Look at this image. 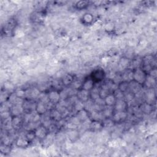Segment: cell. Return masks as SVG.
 <instances>
[{"label": "cell", "mask_w": 157, "mask_h": 157, "mask_svg": "<svg viewBox=\"0 0 157 157\" xmlns=\"http://www.w3.org/2000/svg\"><path fill=\"white\" fill-rule=\"evenodd\" d=\"M30 144V142L26 138L25 136H19L15 140V144L19 148H26Z\"/></svg>", "instance_id": "obj_12"}, {"label": "cell", "mask_w": 157, "mask_h": 157, "mask_svg": "<svg viewBox=\"0 0 157 157\" xmlns=\"http://www.w3.org/2000/svg\"><path fill=\"white\" fill-rule=\"evenodd\" d=\"M68 137L71 140H75L78 137V132L76 130V129H69L68 131Z\"/></svg>", "instance_id": "obj_26"}, {"label": "cell", "mask_w": 157, "mask_h": 157, "mask_svg": "<svg viewBox=\"0 0 157 157\" xmlns=\"http://www.w3.org/2000/svg\"><path fill=\"white\" fill-rule=\"evenodd\" d=\"M1 151L2 153L7 154L10 151V147L9 145L2 144L1 145Z\"/></svg>", "instance_id": "obj_28"}, {"label": "cell", "mask_w": 157, "mask_h": 157, "mask_svg": "<svg viewBox=\"0 0 157 157\" xmlns=\"http://www.w3.org/2000/svg\"><path fill=\"white\" fill-rule=\"evenodd\" d=\"M145 98H146V102L152 104V102L155 99V93L153 88H148V91L145 93Z\"/></svg>", "instance_id": "obj_20"}, {"label": "cell", "mask_w": 157, "mask_h": 157, "mask_svg": "<svg viewBox=\"0 0 157 157\" xmlns=\"http://www.w3.org/2000/svg\"><path fill=\"white\" fill-rule=\"evenodd\" d=\"M11 123L12 128L15 129H19L22 124V120L20 116L11 117Z\"/></svg>", "instance_id": "obj_16"}, {"label": "cell", "mask_w": 157, "mask_h": 157, "mask_svg": "<svg viewBox=\"0 0 157 157\" xmlns=\"http://www.w3.org/2000/svg\"><path fill=\"white\" fill-rule=\"evenodd\" d=\"M114 111L117 112H122L126 111L128 107V103L124 99V98L121 99H117L115 104L113 105Z\"/></svg>", "instance_id": "obj_5"}, {"label": "cell", "mask_w": 157, "mask_h": 157, "mask_svg": "<svg viewBox=\"0 0 157 157\" xmlns=\"http://www.w3.org/2000/svg\"><path fill=\"white\" fill-rule=\"evenodd\" d=\"M155 84H156V78L147 74L145 82L143 85H144L148 89V88H153Z\"/></svg>", "instance_id": "obj_18"}, {"label": "cell", "mask_w": 157, "mask_h": 157, "mask_svg": "<svg viewBox=\"0 0 157 157\" xmlns=\"http://www.w3.org/2000/svg\"><path fill=\"white\" fill-rule=\"evenodd\" d=\"M74 79H75L74 76L72 74L67 73L63 75V77L61 78V80L62 82L63 86L67 87V86H70L72 85Z\"/></svg>", "instance_id": "obj_11"}, {"label": "cell", "mask_w": 157, "mask_h": 157, "mask_svg": "<svg viewBox=\"0 0 157 157\" xmlns=\"http://www.w3.org/2000/svg\"><path fill=\"white\" fill-rule=\"evenodd\" d=\"M90 99L94 101L97 99L99 97V87H96L94 86L91 90L90 91Z\"/></svg>", "instance_id": "obj_22"}, {"label": "cell", "mask_w": 157, "mask_h": 157, "mask_svg": "<svg viewBox=\"0 0 157 157\" xmlns=\"http://www.w3.org/2000/svg\"><path fill=\"white\" fill-rule=\"evenodd\" d=\"M104 126L102 123V121L99 120H91L89 129L93 132H98L100 131L102 129H103Z\"/></svg>", "instance_id": "obj_10"}, {"label": "cell", "mask_w": 157, "mask_h": 157, "mask_svg": "<svg viewBox=\"0 0 157 157\" xmlns=\"http://www.w3.org/2000/svg\"><path fill=\"white\" fill-rule=\"evenodd\" d=\"M47 94L49 101L54 105H56V104L59 103L61 101L60 93L58 90L52 89L49 90L48 92H47Z\"/></svg>", "instance_id": "obj_3"}, {"label": "cell", "mask_w": 157, "mask_h": 157, "mask_svg": "<svg viewBox=\"0 0 157 157\" xmlns=\"http://www.w3.org/2000/svg\"><path fill=\"white\" fill-rule=\"evenodd\" d=\"M133 80L136 82L143 85L145 82L147 74L141 68L137 67L132 70Z\"/></svg>", "instance_id": "obj_1"}, {"label": "cell", "mask_w": 157, "mask_h": 157, "mask_svg": "<svg viewBox=\"0 0 157 157\" xmlns=\"http://www.w3.org/2000/svg\"><path fill=\"white\" fill-rule=\"evenodd\" d=\"M88 4H89L88 1H80L75 4V7L78 10H82L83 9H85L87 6H88Z\"/></svg>", "instance_id": "obj_27"}, {"label": "cell", "mask_w": 157, "mask_h": 157, "mask_svg": "<svg viewBox=\"0 0 157 157\" xmlns=\"http://www.w3.org/2000/svg\"><path fill=\"white\" fill-rule=\"evenodd\" d=\"M34 130L35 131L36 138L39 139L44 140L48 135V129L42 124L37 126Z\"/></svg>", "instance_id": "obj_6"}, {"label": "cell", "mask_w": 157, "mask_h": 157, "mask_svg": "<svg viewBox=\"0 0 157 157\" xmlns=\"http://www.w3.org/2000/svg\"><path fill=\"white\" fill-rule=\"evenodd\" d=\"M152 108H153V106H152L151 104L145 102L141 105L140 110L142 112V113L147 114V113H150L152 112V110H153Z\"/></svg>", "instance_id": "obj_21"}, {"label": "cell", "mask_w": 157, "mask_h": 157, "mask_svg": "<svg viewBox=\"0 0 157 157\" xmlns=\"http://www.w3.org/2000/svg\"><path fill=\"white\" fill-rule=\"evenodd\" d=\"M82 20L83 23H85L86 25H90L93 21L94 17L91 13H86L83 15Z\"/></svg>", "instance_id": "obj_23"}, {"label": "cell", "mask_w": 157, "mask_h": 157, "mask_svg": "<svg viewBox=\"0 0 157 157\" xmlns=\"http://www.w3.org/2000/svg\"><path fill=\"white\" fill-rule=\"evenodd\" d=\"M72 107L75 110L76 112L84 109L85 108V102L78 100V99L76 100V101L73 104Z\"/></svg>", "instance_id": "obj_24"}, {"label": "cell", "mask_w": 157, "mask_h": 157, "mask_svg": "<svg viewBox=\"0 0 157 157\" xmlns=\"http://www.w3.org/2000/svg\"><path fill=\"white\" fill-rule=\"evenodd\" d=\"M48 104H45L40 101H38L36 104L35 112L40 115L45 114L49 109L48 107Z\"/></svg>", "instance_id": "obj_9"}, {"label": "cell", "mask_w": 157, "mask_h": 157, "mask_svg": "<svg viewBox=\"0 0 157 157\" xmlns=\"http://www.w3.org/2000/svg\"><path fill=\"white\" fill-rule=\"evenodd\" d=\"M128 118V113L126 111L117 112L114 111L111 117L114 123H123Z\"/></svg>", "instance_id": "obj_4"}, {"label": "cell", "mask_w": 157, "mask_h": 157, "mask_svg": "<svg viewBox=\"0 0 157 157\" xmlns=\"http://www.w3.org/2000/svg\"><path fill=\"white\" fill-rule=\"evenodd\" d=\"M113 112H114V110H113V107H110V106H107V105H105L101 111L104 118H111L113 115Z\"/></svg>", "instance_id": "obj_17"}, {"label": "cell", "mask_w": 157, "mask_h": 157, "mask_svg": "<svg viewBox=\"0 0 157 157\" xmlns=\"http://www.w3.org/2000/svg\"><path fill=\"white\" fill-rule=\"evenodd\" d=\"M95 83H96L93 80V79L90 76H88L85 77L83 80L82 86L80 88L90 91L95 86Z\"/></svg>", "instance_id": "obj_7"}, {"label": "cell", "mask_w": 157, "mask_h": 157, "mask_svg": "<svg viewBox=\"0 0 157 157\" xmlns=\"http://www.w3.org/2000/svg\"><path fill=\"white\" fill-rule=\"evenodd\" d=\"M76 97L78 100H80L83 102H86V101H88V100L90 99V91L83 90L82 88H80L77 91Z\"/></svg>", "instance_id": "obj_8"}, {"label": "cell", "mask_w": 157, "mask_h": 157, "mask_svg": "<svg viewBox=\"0 0 157 157\" xmlns=\"http://www.w3.org/2000/svg\"><path fill=\"white\" fill-rule=\"evenodd\" d=\"M93 80L95 82V83L100 82L104 80L105 77V73L103 69L102 68H97L95 69L90 75Z\"/></svg>", "instance_id": "obj_2"}, {"label": "cell", "mask_w": 157, "mask_h": 157, "mask_svg": "<svg viewBox=\"0 0 157 157\" xmlns=\"http://www.w3.org/2000/svg\"><path fill=\"white\" fill-rule=\"evenodd\" d=\"M75 115L78 118L82 123L90 118L89 112L85 108L77 112Z\"/></svg>", "instance_id": "obj_14"}, {"label": "cell", "mask_w": 157, "mask_h": 157, "mask_svg": "<svg viewBox=\"0 0 157 157\" xmlns=\"http://www.w3.org/2000/svg\"><path fill=\"white\" fill-rule=\"evenodd\" d=\"M24 136L30 142H31L35 138H36L35 131L34 129H29Z\"/></svg>", "instance_id": "obj_25"}, {"label": "cell", "mask_w": 157, "mask_h": 157, "mask_svg": "<svg viewBox=\"0 0 157 157\" xmlns=\"http://www.w3.org/2000/svg\"><path fill=\"white\" fill-rule=\"evenodd\" d=\"M50 113L49 116L53 121H55L58 122L63 119V116H62L61 113L58 110H57L55 107L52 109L50 110Z\"/></svg>", "instance_id": "obj_15"}, {"label": "cell", "mask_w": 157, "mask_h": 157, "mask_svg": "<svg viewBox=\"0 0 157 157\" xmlns=\"http://www.w3.org/2000/svg\"><path fill=\"white\" fill-rule=\"evenodd\" d=\"M116 101H117V98L113 92L109 93L107 96H106L104 98V104L107 106L113 107Z\"/></svg>", "instance_id": "obj_13"}, {"label": "cell", "mask_w": 157, "mask_h": 157, "mask_svg": "<svg viewBox=\"0 0 157 157\" xmlns=\"http://www.w3.org/2000/svg\"><path fill=\"white\" fill-rule=\"evenodd\" d=\"M129 82L121 80L117 84V89L122 93H125L129 91Z\"/></svg>", "instance_id": "obj_19"}]
</instances>
